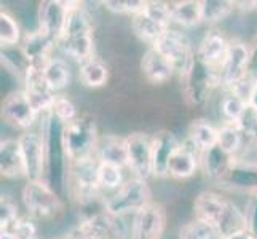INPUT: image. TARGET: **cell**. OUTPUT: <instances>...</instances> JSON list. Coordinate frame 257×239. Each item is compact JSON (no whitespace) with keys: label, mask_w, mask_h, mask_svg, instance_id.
I'll list each match as a JSON object with an SVG mask.
<instances>
[{"label":"cell","mask_w":257,"mask_h":239,"mask_svg":"<svg viewBox=\"0 0 257 239\" xmlns=\"http://www.w3.org/2000/svg\"><path fill=\"white\" fill-rule=\"evenodd\" d=\"M193 210L195 218L209 223L216 229L219 239H227L247 229L244 210L216 191L205 190L198 193L193 201Z\"/></svg>","instance_id":"6da1fadb"},{"label":"cell","mask_w":257,"mask_h":239,"mask_svg":"<svg viewBox=\"0 0 257 239\" xmlns=\"http://www.w3.org/2000/svg\"><path fill=\"white\" fill-rule=\"evenodd\" d=\"M42 134L45 137L47 148V177L45 180L51 185L59 196H66L69 191V169L70 159L64 147V123L53 117L51 113L43 115Z\"/></svg>","instance_id":"7a4b0ae2"},{"label":"cell","mask_w":257,"mask_h":239,"mask_svg":"<svg viewBox=\"0 0 257 239\" xmlns=\"http://www.w3.org/2000/svg\"><path fill=\"white\" fill-rule=\"evenodd\" d=\"M58 47L66 56L72 58L78 64L94 58V40H93V23L91 16L80 2H74L70 7L66 29Z\"/></svg>","instance_id":"3957f363"},{"label":"cell","mask_w":257,"mask_h":239,"mask_svg":"<svg viewBox=\"0 0 257 239\" xmlns=\"http://www.w3.org/2000/svg\"><path fill=\"white\" fill-rule=\"evenodd\" d=\"M150 202H154V199L147 180L131 177L104 199V210L113 217L123 218L126 215H136Z\"/></svg>","instance_id":"277c9868"},{"label":"cell","mask_w":257,"mask_h":239,"mask_svg":"<svg viewBox=\"0 0 257 239\" xmlns=\"http://www.w3.org/2000/svg\"><path fill=\"white\" fill-rule=\"evenodd\" d=\"M181 88L185 99L192 105H205L216 88H220L219 70L209 67L195 55L181 74Z\"/></svg>","instance_id":"5b68a950"},{"label":"cell","mask_w":257,"mask_h":239,"mask_svg":"<svg viewBox=\"0 0 257 239\" xmlns=\"http://www.w3.org/2000/svg\"><path fill=\"white\" fill-rule=\"evenodd\" d=\"M21 199L32 218H58L64 210L63 196H59L47 180H28L21 190Z\"/></svg>","instance_id":"8992f818"},{"label":"cell","mask_w":257,"mask_h":239,"mask_svg":"<svg viewBox=\"0 0 257 239\" xmlns=\"http://www.w3.org/2000/svg\"><path fill=\"white\" fill-rule=\"evenodd\" d=\"M99 140L96 121L91 117H78L64 126V147L70 163L96 155Z\"/></svg>","instance_id":"52a82bcc"},{"label":"cell","mask_w":257,"mask_h":239,"mask_svg":"<svg viewBox=\"0 0 257 239\" xmlns=\"http://www.w3.org/2000/svg\"><path fill=\"white\" fill-rule=\"evenodd\" d=\"M99 164L101 161L97 155L70 163L69 188L72 190L74 198L80 204H91L102 193L99 188V180H97Z\"/></svg>","instance_id":"ba28073f"},{"label":"cell","mask_w":257,"mask_h":239,"mask_svg":"<svg viewBox=\"0 0 257 239\" xmlns=\"http://www.w3.org/2000/svg\"><path fill=\"white\" fill-rule=\"evenodd\" d=\"M251 64V47L241 40H230L228 53L222 66L219 67L220 88L224 91L233 90L235 86L249 78Z\"/></svg>","instance_id":"9c48e42d"},{"label":"cell","mask_w":257,"mask_h":239,"mask_svg":"<svg viewBox=\"0 0 257 239\" xmlns=\"http://www.w3.org/2000/svg\"><path fill=\"white\" fill-rule=\"evenodd\" d=\"M26 166L28 180H45L47 177V148L45 137L40 132L26 131L18 137Z\"/></svg>","instance_id":"30bf717a"},{"label":"cell","mask_w":257,"mask_h":239,"mask_svg":"<svg viewBox=\"0 0 257 239\" xmlns=\"http://www.w3.org/2000/svg\"><path fill=\"white\" fill-rule=\"evenodd\" d=\"M43 67H45V64H31L23 80V91L29 99L34 110L40 117L51 112L53 102H55L56 97V93H53V90L47 83L45 75H43Z\"/></svg>","instance_id":"8fae6325"},{"label":"cell","mask_w":257,"mask_h":239,"mask_svg":"<svg viewBox=\"0 0 257 239\" xmlns=\"http://www.w3.org/2000/svg\"><path fill=\"white\" fill-rule=\"evenodd\" d=\"M154 47L170 59V63L174 66L176 72H179V75L184 72L185 67L190 64V61L195 56V50L189 37L174 28L168 29Z\"/></svg>","instance_id":"7c38bea8"},{"label":"cell","mask_w":257,"mask_h":239,"mask_svg":"<svg viewBox=\"0 0 257 239\" xmlns=\"http://www.w3.org/2000/svg\"><path fill=\"white\" fill-rule=\"evenodd\" d=\"M40 115L34 110L23 90L12 91L2 101V120L8 126L21 131H29Z\"/></svg>","instance_id":"4fadbf2b"},{"label":"cell","mask_w":257,"mask_h":239,"mask_svg":"<svg viewBox=\"0 0 257 239\" xmlns=\"http://www.w3.org/2000/svg\"><path fill=\"white\" fill-rule=\"evenodd\" d=\"M128 148V169L138 179L149 180L154 177L152 137L144 132H133L125 137Z\"/></svg>","instance_id":"5bb4252c"},{"label":"cell","mask_w":257,"mask_h":239,"mask_svg":"<svg viewBox=\"0 0 257 239\" xmlns=\"http://www.w3.org/2000/svg\"><path fill=\"white\" fill-rule=\"evenodd\" d=\"M166 229V210L160 202H150L133 215L131 239H163Z\"/></svg>","instance_id":"9a60e30c"},{"label":"cell","mask_w":257,"mask_h":239,"mask_svg":"<svg viewBox=\"0 0 257 239\" xmlns=\"http://www.w3.org/2000/svg\"><path fill=\"white\" fill-rule=\"evenodd\" d=\"M74 2H63V0H45L39 5V29L55 40H61L66 29L67 16Z\"/></svg>","instance_id":"2e32d148"},{"label":"cell","mask_w":257,"mask_h":239,"mask_svg":"<svg viewBox=\"0 0 257 239\" xmlns=\"http://www.w3.org/2000/svg\"><path fill=\"white\" fill-rule=\"evenodd\" d=\"M228 47H230V40L225 35L220 31L212 29L203 35L201 42L198 43V48L195 50V55L209 67L219 70L228 53Z\"/></svg>","instance_id":"e0dca14e"},{"label":"cell","mask_w":257,"mask_h":239,"mask_svg":"<svg viewBox=\"0 0 257 239\" xmlns=\"http://www.w3.org/2000/svg\"><path fill=\"white\" fill-rule=\"evenodd\" d=\"M181 145V140L171 131H160L152 137V167L154 177L163 179L168 175V164L173 153Z\"/></svg>","instance_id":"ac0fdd59"},{"label":"cell","mask_w":257,"mask_h":239,"mask_svg":"<svg viewBox=\"0 0 257 239\" xmlns=\"http://www.w3.org/2000/svg\"><path fill=\"white\" fill-rule=\"evenodd\" d=\"M203 172L212 182H225L228 174L236 164V156L227 153L219 145L212 147L200 155Z\"/></svg>","instance_id":"d6986e66"},{"label":"cell","mask_w":257,"mask_h":239,"mask_svg":"<svg viewBox=\"0 0 257 239\" xmlns=\"http://www.w3.org/2000/svg\"><path fill=\"white\" fill-rule=\"evenodd\" d=\"M200 166V153L197 152L187 139L181 142L177 150L173 153L170 164H168V175L177 180L190 179L198 171Z\"/></svg>","instance_id":"ffe728a7"},{"label":"cell","mask_w":257,"mask_h":239,"mask_svg":"<svg viewBox=\"0 0 257 239\" xmlns=\"http://www.w3.org/2000/svg\"><path fill=\"white\" fill-rule=\"evenodd\" d=\"M141 70L150 83L162 85L171 80L176 69L165 55H162L155 47H149L141 59Z\"/></svg>","instance_id":"44dd1931"},{"label":"cell","mask_w":257,"mask_h":239,"mask_svg":"<svg viewBox=\"0 0 257 239\" xmlns=\"http://www.w3.org/2000/svg\"><path fill=\"white\" fill-rule=\"evenodd\" d=\"M0 174L12 180L26 177V166L18 137L4 139L0 142Z\"/></svg>","instance_id":"7402d4cb"},{"label":"cell","mask_w":257,"mask_h":239,"mask_svg":"<svg viewBox=\"0 0 257 239\" xmlns=\"http://www.w3.org/2000/svg\"><path fill=\"white\" fill-rule=\"evenodd\" d=\"M58 43L53 40L50 35H47L43 31L37 29L34 32H29L23 39V51L28 58L29 64H47L53 58L51 51Z\"/></svg>","instance_id":"603a6c76"},{"label":"cell","mask_w":257,"mask_h":239,"mask_svg":"<svg viewBox=\"0 0 257 239\" xmlns=\"http://www.w3.org/2000/svg\"><path fill=\"white\" fill-rule=\"evenodd\" d=\"M96 155L101 163L117 166L121 167V169L128 167V148H126L125 137H118V136L101 137Z\"/></svg>","instance_id":"cb8c5ba5"},{"label":"cell","mask_w":257,"mask_h":239,"mask_svg":"<svg viewBox=\"0 0 257 239\" xmlns=\"http://www.w3.org/2000/svg\"><path fill=\"white\" fill-rule=\"evenodd\" d=\"M131 29L138 39L149 43L150 47H154L158 39L170 28H166L160 21H157L155 18L150 16L146 10H143L135 16H131Z\"/></svg>","instance_id":"d4e9b609"},{"label":"cell","mask_w":257,"mask_h":239,"mask_svg":"<svg viewBox=\"0 0 257 239\" xmlns=\"http://www.w3.org/2000/svg\"><path fill=\"white\" fill-rule=\"evenodd\" d=\"M170 5L173 24L179 26V28L192 29L203 23L201 0H182V2H173Z\"/></svg>","instance_id":"484cf974"},{"label":"cell","mask_w":257,"mask_h":239,"mask_svg":"<svg viewBox=\"0 0 257 239\" xmlns=\"http://www.w3.org/2000/svg\"><path fill=\"white\" fill-rule=\"evenodd\" d=\"M187 140L197 148L201 155L203 152L217 145V126H214L208 120H195L189 126Z\"/></svg>","instance_id":"4316f807"},{"label":"cell","mask_w":257,"mask_h":239,"mask_svg":"<svg viewBox=\"0 0 257 239\" xmlns=\"http://www.w3.org/2000/svg\"><path fill=\"white\" fill-rule=\"evenodd\" d=\"M246 142L247 140L236 123L222 121V125L217 126V145L227 153L238 156L243 152Z\"/></svg>","instance_id":"83f0119b"},{"label":"cell","mask_w":257,"mask_h":239,"mask_svg":"<svg viewBox=\"0 0 257 239\" xmlns=\"http://www.w3.org/2000/svg\"><path fill=\"white\" fill-rule=\"evenodd\" d=\"M78 77L88 88H101L109 82V67L99 58H91L80 64Z\"/></svg>","instance_id":"f1b7e54d"},{"label":"cell","mask_w":257,"mask_h":239,"mask_svg":"<svg viewBox=\"0 0 257 239\" xmlns=\"http://www.w3.org/2000/svg\"><path fill=\"white\" fill-rule=\"evenodd\" d=\"M43 75L53 93L63 91L70 83V67L63 58H51L43 67Z\"/></svg>","instance_id":"f546056e"},{"label":"cell","mask_w":257,"mask_h":239,"mask_svg":"<svg viewBox=\"0 0 257 239\" xmlns=\"http://www.w3.org/2000/svg\"><path fill=\"white\" fill-rule=\"evenodd\" d=\"M203 23L217 24L235 12V2L232 0H201Z\"/></svg>","instance_id":"4dcf8cb0"},{"label":"cell","mask_w":257,"mask_h":239,"mask_svg":"<svg viewBox=\"0 0 257 239\" xmlns=\"http://www.w3.org/2000/svg\"><path fill=\"white\" fill-rule=\"evenodd\" d=\"M23 40V34L20 23L15 20V16L8 12H0V43L2 48L18 47Z\"/></svg>","instance_id":"1f68e13d"},{"label":"cell","mask_w":257,"mask_h":239,"mask_svg":"<svg viewBox=\"0 0 257 239\" xmlns=\"http://www.w3.org/2000/svg\"><path fill=\"white\" fill-rule=\"evenodd\" d=\"M220 112H222V117L225 121H232L236 123L243 115L244 109L247 107V101L243 96L236 94L233 91H225V94L220 99Z\"/></svg>","instance_id":"d6a6232c"},{"label":"cell","mask_w":257,"mask_h":239,"mask_svg":"<svg viewBox=\"0 0 257 239\" xmlns=\"http://www.w3.org/2000/svg\"><path fill=\"white\" fill-rule=\"evenodd\" d=\"M97 180H99L101 191H110L113 193L123 185V169L112 164H99V172H97Z\"/></svg>","instance_id":"836d02e7"},{"label":"cell","mask_w":257,"mask_h":239,"mask_svg":"<svg viewBox=\"0 0 257 239\" xmlns=\"http://www.w3.org/2000/svg\"><path fill=\"white\" fill-rule=\"evenodd\" d=\"M179 239H219V236L209 223L193 218L181 228Z\"/></svg>","instance_id":"e575fe53"},{"label":"cell","mask_w":257,"mask_h":239,"mask_svg":"<svg viewBox=\"0 0 257 239\" xmlns=\"http://www.w3.org/2000/svg\"><path fill=\"white\" fill-rule=\"evenodd\" d=\"M50 113L55 118H58L59 121H63L64 125H67V123L78 118V112H77L75 104L64 94H56Z\"/></svg>","instance_id":"d590c367"},{"label":"cell","mask_w":257,"mask_h":239,"mask_svg":"<svg viewBox=\"0 0 257 239\" xmlns=\"http://www.w3.org/2000/svg\"><path fill=\"white\" fill-rule=\"evenodd\" d=\"M20 212H18V204L8 194H2L0 199V231H8L20 218Z\"/></svg>","instance_id":"8d00e7d4"},{"label":"cell","mask_w":257,"mask_h":239,"mask_svg":"<svg viewBox=\"0 0 257 239\" xmlns=\"http://www.w3.org/2000/svg\"><path fill=\"white\" fill-rule=\"evenodd\" d=\"M146 2L147 0H105V2H102V5L110 13L135 16L136 13L144 10Z\"/></svg>","instance_id":"74e56055"},{"label":"cell","mask_w":257,"mask_h":239,"mask_svg":"<svg viewBox=\"0 0 257 239\" xmlns=\"http://www.w3.org/2000/svg\"><path fill=\"white\" fill-rule=\"evenodd\" d=\"M236 125L241 129L246 140H257V110L252 109L249 104L244 109L240 120L236 121Z\"/></svg>","instance_id":"f35d334b"},{"label":"cell","mask_w":257,"mask_h":239,"mask_svg":"<svg viewBox=\"0 0 257 239\" xmlns=\"http://www.w3.org/2000/svg\"><path fill=\"white\" fill-rule=\"evenodd\" d=\"M8 231H13L20 239H39V229L32 222V218L28 217H20Z\"/></svg>","instance_id":"ab89813d"},{"label":"cell","mask_w":257,"mask_h":239,"mask_svg":"<svg viewBox=\"0 0 257 239\" xmlns=\"http://www.w3.org/2000/svg\"><path fill=\"white\" fill-rule=\"evenodd\" d=\"M251 198L247 199L244 207V215L247 222V229L257 236V191L249 193Z\"/></svg>","instance_id":"60d3db41"},{"label":"cell","mask_w":257,"mask_h":239,"mask_svg":"<svg viewBox=\"0 0 257 239\" xmlns=\"http://www.w3.org/2000/svg\"><path fill=\"white\" fill-rule=\"evenodd\" d=\"M235 2V10L238 12H243V13H251V12H255L257 10V0H241V2H238V0H233Z\"/></svg>","instance_id":"b9f144b4"},{"label":"cell","mask_w":257,"mask_h":239,"mask_svg":"<svg viewBox=\"0 0 257 239\" xmlns=\"http://www.w3.org/2000/svg\"><path fill=\"white\" fill-rule=\"evenodd\" d=\"M249 75L257 78V39L251 47V64H249Z\"/></svg>","instance_id":"7bdbcfd3"},{"label":"cell","mask_w":257,"mask_h":239,"mask_svg":"<svg viewBox=\"0 0 257 239\" xmlns=\"http://www.w3.org/2000/svg\"><path fill=\"white\" fill-rule=\"evenodd\" d=\"M247 104H249L252 109H255V110H257V78L254 80V83H252V88H251L249 97H247Z\"/></svg>","instance_id":"ee69618b"},{"label":"cell","mask_w":257,"mask_h":239,"mask_svg":"<svg viewBox=\"0 0 257 239\" xmlns=\"http://www.w3.org/2000/svg\"><path fill=\"white\" fill-rule=\"evenodd\" d=\"M227 239H257V236H255V234H252V233L249 231V229H246V231L236 233V234L230 236V237H227Z\"/></svg>","instance_id":"f6af8a7d"},{"label":"cell","mask_w":257,"mask_h":239,"mask_svg":"<svg viewBox=\"0 0 257 239\" xmlns=\"http://www.w3.org/2000/svg\"><path fill=\"white\" fill-rule=\"evenodd\" d=\"M0 239H20L13 231H0Z\"/></svg>","instance_id":"bcb514c9"},{"label":"cell","mask_w":257,"mask_h":239,"mask_svg":"<svg viewBox=\"0 0 257 239\" xmlns=\"http://www.w3.org/2000/svg\"><path fill=\"white\" fill-rule=\"evenodd\" d=\"M53 239H70V237H69V234H67V236H64V237H53Z\"/></svg>","instance_id":"7dc6e473"}]
</instances>
